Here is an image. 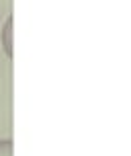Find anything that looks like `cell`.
<instances>
[{
  "mask_svg": "<svg viewBox=\"0 0 131 156\" xmlns=\"http://www.w3.org/2000/svg\"><path fill=\"white\" fill-rule=\"evenodd\" d=\"M0 51L12 58V16H6L0 25Z\"/></svg>",
  "mask_w": 131,
  "mask_h": 156,
  "instance_id": "1",
  "label": "cell"
},
{
  "mask_svg": "<svg viewBox=\"0 0 131 156\" xmlns=\"http://www.w3.org/2000/svg\"><path fill=\"white\" fill-rule=\"evenodd\" d=\"M12 150H15L12 140H8V138L0 140V156H12Z\"/></svg>",
  "mask_w": 131,
  "mask_h": 156,
  "instance_id": "2",
  "label": "cell"
},
{
  "mask_svg": "<svg viewBox=\"0 0 131 156\" xmlns=\"http://www.w3.org/2000/svg\"><path fill=\"white\" fill-rule=\"evenodd\" d=\"M2 21H4V10H2V4H0V25H2Z\"/></svg>",
  "mask_w": 131,
  "mask_h": 156,
  "instance_id": "3",
  "label": "cell"
}]
</instances>
